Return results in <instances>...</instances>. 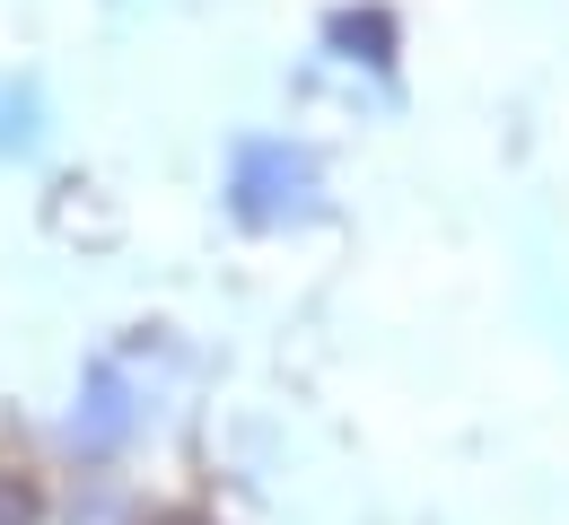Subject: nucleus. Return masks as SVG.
Returning <instances> with one entry per match:
<instances>
[{
    "label": "nucleus",
    "instance_id": "obj_1",
    "mask_svg": "<svg viewBox=\"0 0 569 525\" xmlns=\"http://www.w3.org/2000/svg\"><path fill=\"white\" fill-rule=\"evenodd\" d=\"M316 150L298 141H237L228 158V211L254 228H281V220H307L316 211Z\"/></svg>",
    "mask_w": 569,
    "mask_h": 525
},
{
    "label": "nucleus",
    "instance_id": "obj_3",
    "mask_svg": "<svg viewBox=\"0 0 569 525\" xmlns=\"http://www.w3.org/2000/svg\"><path fill=\"white\" fill-rule=\"evenodd\" d=\"M351 62H395V18L386 9H333V27H325Z\"/></svg>",
    "mask_w": 569,
    "mask_h": 525
},
{
    "label": "nucleus",
    "instance_id": "obj_2",
    "mask_svg": "<svg viewBox=\"0 0 569 525\" xmlns=\"http://www.w3.org/2000/svg\"><path fill=\"white\" fill-rule=\"evenodd\" d=\"M123 430H132L123 376H114V368H97V376H88V412H71V438H79V447H114Z\"/></svg>",
    "mask_w": 569,
    "mask_h": 525
},
{
    "label": "nucleus",
    "instance_id": "obj_4",
    "mask_svg": "<svg viewBox=\"0 0 569 525\" xmlns=\"http://www.w3.org/2000/svg\"><path fill=\"white\" fill-rule=\"evenodd\" d=\"M176 525H193V517H176Z\"/></svg>",
    "mask_w": 569,
    "mask_h": 525
}]
</instances>
